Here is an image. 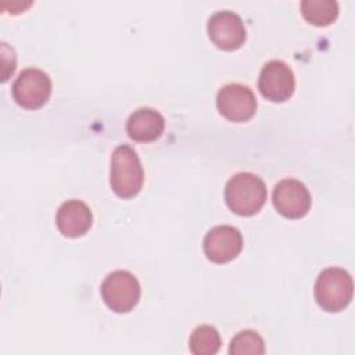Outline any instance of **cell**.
<instances>
[{
  "mask_svg": "<svg viewBox=\"0 0 355 355\" xmlns=\"http://www.w3.org/2000/svg\"><path fill=\"white\" fill-rule=\"evenodd\" d=\"M263 180L251 172H239L225 187V201L229 209L240 216L255 215L266 201Z\"/></svg>",
  "mask_w": 355,
  "mask_h": 355,
  "instance_id": "cell-1",
  "label": "cell"
},
{
  "mask_svg": "<svg viewBox=\"0 0 355 355\" xmlns=\"http://www.w3.org/2000/svg\"><path fill=\"white\" fill-rule=\"evenodd\" d=\"M144 172L137 153L128 144L118 146L111 158L110 184L121 198L135 197L143 186Z\"/></svg>",
  "mask_w": 355,
  "mask_h": 355,
  "instance_id": "cell-2",
  "label": "cell"
},
{
  "mask_svg": "<svg viewBox=\"0 0 355 355\" xmlns=\"http://www.w3.org/2000/svg\"><path fill=\"white\" fill-rule=\"evenodd\" d=\"M354 283L351 275L343 268H326L315 283V300L327 312L343 311L352 300Z\"/></svg>",
  "mask_w": 355,
  "mask_h": 355,
  "instance_id": "cell-3",
  "label": "cell"
},
{
  "mask_svg": "<svg viewBox=\"0 0 355 355\" xmlns=\"http://www.w3.org/2000/svg\"><path fill=\"white\" fill-rule=\"evenodd\" d=\"M100 293L111 311L126 313L137 305L141 288L135 275L128 270H115L103 280Z\"/></svg>",
  "mask_w": 355,
  "mask_h": 355,
  "instance_id": "cell-4",
  "label": "cell"
},
{
  "mask_svg": "<svg viewBox=\"0 0 355 355\" xmlns=\"http://www.w3.org/2000/svg\"><path fill=\"white\" fill-rule=\"evenodd\" d=\"M51 94L49 75L37 68L24 69L12 85V97L18 105L26 110L43 107Z\"/></svg>",
  "mask_w": 355,
  "mask_h": 355,
  "instance_id": "cell-5",
  "label": "cell"
},
{
  "mask_svg": "<svg viewBox=\"0 0 355 355\" xmlns=\"http://www.w3.org/2000/svg\"><path fill=\"white\" fill-rule=\"evenodd\" d=\"M216 107L226 119L232 122H245L251 119L257 111V98L248 86L229 83L218 92Z\"/></svg>",
  "mask_w": 355,
  "mask_h": 355,
  "instance_id": "cell-6",
  "label": "cell"
},
{
  "mask_svg": "<svg viewBox=\"0 0 355 355\" xmlns=\"http://www.w3.org/2000/svg\"><path fill=\"white\" fill-rule=\"evenodd\" d=\"M258 89L269 101L282 103L288 100L295 89V78L291 68L280 60L266 62L258 78Z\"/></svg>",
  "mask_w": 355,
  "mask_h": 355,
  "instance_id": "cell-7",
  "label": "cell"
},
{
  "mask_svg": "<svg viewBox=\"0 0 355 355\" xmlns=\"http://www.w3.org/2000/svg\"><path fill=\"white\" fill-rule=\"evenodd\" d=\"M211 42L222 50L232 51L241 47L245 42L247 32L243 19L233 11H218L212 14L207 25Z\"/></svg>",
  "mask_w": 355,
  "mask_h": 355,
  "instance_id": "cell-8",
  "label": "cell"
},
{
  "mask_svg": "<svg viewBox=\"0 0 355 355\" xmlns=\"http://www.w3.org/2000/svg\"><path fill=\"white\" fill-rule=\"evenodd\" d=\"M276 211L288 218L300 219L305 216L311 208V194L306 186L297 179H283L273 190L272 196Z\"/></svg>",
  "mask_w": 355,
  "mask_h": 355,
  "instance_id": "cell-9",
  "label": "cell"
},
{
  "mask_svg": "<svg viewBox=\"0 0 355 355\" xmlns=\"http://www.w3.org/2000/svg\"><path fill=\"white\" fill-rule=\"evenodd\" d=\"M202 248L211 262L226 263L240 254L243 237L239 229L229 225H219L207 232Z\"/></svg>",
  "mask_w": 355,
  "mask_h": 355,
  "instance_id": "cell-10",
  "label": "cell"
},
{
  "mask_svg": "<svg viewBox=\"0 0 355 355\" xmlns=\"http://www.w3.org/2000/svg\"><path fill=\"white\" fill-rule=\"evenodd\" d=\"M58 230L71 239L83 236L93 223L90 208L80 200H68L62 202L55 215Z\"/></svg>",
  "mask_w": 355,
  "mask_h": 355,
  "instance_id": "cell-11",
  "label": "cell"
},
{
  "mask_svg": "<svg viewBox=\"0 0 355 355\" xmlns=\"http://www.w3.org/2000/svg\"><path fill=\"white\" fill-rule=\"evenodd\" d=\"M165 129L164 116L154 108L144 107L136 110L126 122V132L130 139L140 143L157 140Z\"/></svg>",
  "mask_w": 355,
  "mask_h": 355,
  "instance_id": "cell-12",
  "label": "cell"
},
{
  "mask_svg": "<svg viewBox=\"0 0 355 355\" xmlns=\"http://www.w3.org/2000/svg\"><path fill=\"white\" fill-rule=\"evenodd\" d=\"M302 17L315 26H327L338 17V3L334 0H302Z\"/></svg>",
  "mask_w": 355,
  "mask_h": 355,
  "instance_id": "cell-13",
  "label": "cell"
},
{
  "mask_svg": "<svg viewBox=\"0 0 355 355\" xmlns=\"http://www.w3.org/2000/svg\"><path fill=\"white\" fill-rule=\"evenodd\" d=\"M220 344L219 331L209 324L196 327L189 338V348L194 355H214L219 351Z\"/></svg>",
  "mask_w": 355,
  "mask_h": 355,
  "instance_id": "cell-14",
  "label": "cell"
},
{
  "mask_svg": "<svg viewBox=\"0 0 355 355\" xmlns=\"http://www.w3.org/2000/svg\"><path fill=\"white\" fill-rule=\"evenodd\" d=\"M265 352V344L262 337L254 330H243L237 333L229 345L230 355H245L255 354L262 355Z\"/></svg>",
  "mask_w": 355,
  "mask_h": 355,
  "instance_id": "cell-15",
  "label": "cell"
},
{
  "mask_svg": "<svg viewBox=\"0 0 355 355\" xmlns=\"http://www.w3.org/2000/svg\"><path fill=\"white\" fill-rule=\"evenodd\" d=\"M8 53V46L6 43H1V80L6 82L10 75H12L15 69V54L14 50L11 49L10 54Z\"/></svg>",
  "mask_w": 355,
  "mask_h": 355,
  "instance_id": "cell-16",
  "label": "cell"
}]
</instances>
